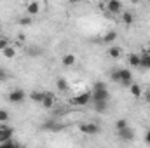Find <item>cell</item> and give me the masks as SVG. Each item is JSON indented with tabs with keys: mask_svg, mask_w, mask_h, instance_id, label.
<instances>
[{
	"mask_svg": "<svg viewBox=\"0 0 150 148\" xmlns=\"http://www.w3.org/2000/svg\"><path fill=\"white\" fill-rule=\"evenodd\" d=\"M110 78H112L113 82L124 85V87H129L133 84V73L127 68H117V70H113L112 73H110Z\"/></svg>",
	"mask_w": 150,
	"mask_h": 148,
	"instance_id": "6da1fadb",
	"label": "cell"
},
{
	"mask_svg": "<svg viewBox=\"0 0 150 148\" xmlns=\"http://www.w3.org/2000/svg\"><path fill=\"white\" fill-rule=\"evenodd\" d=\"M108 98H110L108 87L103 82H94V87L91 91V99L93 101H108Z\"/></svg>",
	"mask_w": 150,
	"mask_h": 148,
	"instance_id": "7a4b0ae2",
	"label": "cell"
},
{
	"mask_svg": "<svg viewBox=\"0 0 150 148\" xmlns=\"http://www.w3.org/2000/svg\"><path fill=\"white\" fill-rule=\"evenodd\" d=\"M12 136H14V129L9 127L7 124H0V145L12 141Z\"/></svg>",
	"mask_w": 150,
	"mask_h": 148,
	"instance_id": "3957f363",
	"label": "cell"
},
{
	"mask_svg": "<svg viewBox=\"0 0 150 148\" xmlns=\"http://www.w3.org/2000/svg\"><path fill=\"white\" fill-rule=\"evenodd\" d=\"M79 129L84 132V134H89V136H96L100 132V125L94 124V122H82L79 125Z\"/></svg>",
	"mask_w": 150,
	"mask_h": 148,
	"instance_id": "277c9868",
	"label": "cell"
},
{
	"mask_svg": "<svg viewBox=\"0 0 150 148\" xmlns=\"http://www.w3.org/2000/svg\"><path fill=\"white\" fill-rule=\"evenodd\" d=\"M89 101H93V99H91V92L86 91V92H80V94L75 96L74 99H72V105H75V106H84V105H87Z\"/></svg>",
	"mask_w": 150,
	"mask_h": 148,
	"instance_id": "5b68a950",
	"label": "cell"
},
{
	"mask_svg": "<svg viewBox=\"0 0 150 148\" xmlns=\"http://www.w3.org/2000/svg\"><path fill=\"white\" fill-rule=\"evenodd\" d=\"M9 101L11 103H23L25 101V98H26V92L23 91V89H14V91H11L9 92Z\"/></svg>",
	"mask_w": 150,
	"mask_h": 148,
	"instance_id": "8992f818",
	"label": "cell"
},
{
	"mask_svg": "<svg viewBox=\"0 0 150 148\" xmlns=\"http://www.w3.org/2000/svg\"><path fill=\"white\" fill-rule=\"evenodd\" d=\"M103 7H105L110 14H119V12L122 11V2H120V0H108Z\"/></svg>",
	"mask_w": 150,
	"mask_h": 148,
	"instance_id": "52a82bcc",
	"label": "cell"
},
{
	"mask_svg": "<svg viewBox=\"0 0 150 148\" xmlns=\"http://www.w3.org/2000/svg\"><path fill=\"white\" fill-rule=\"evenodd\" d=\"M117 136H119V140L129 143V141L134 140V131H133L131 127H126V129H122V131H117Z\"/></svg>",
	"mask_w": 150,
	"mask_h": 148,
	"instance_id": "ba28073f",
	"label": "cell"
},
{
	"mask_svg": "<svg viewBox=\"0 0 150 148\" xmlns=\"http://www.w3.org/2000/svg\"><path fill=\"white\" fill-rule=\"evenodd\" d=\"M54 101H56L54 92H51V91L44 92V99H42V106H44V108H52V106H54Z\"/></svg>",
	"mask_w": 150,
	"mask_h": 148,
	"instance_id": "9c48e42d",
	"label": "cell"
},
{
	"mask_svg": "<svg viewBox=\"0 0 150 148\" xmlns=\"http://www.w3.org/2000/svg\"><path fill=\"white\" fill-rule=\"evenodd\" d=\"M75 61H77V59H75V54H70V52L61 58V65H63V66H74Z\"/></svg>",
	"mask_w": 150,
	"mask_h": 148,
	"instance_id": "30bf717a",
	"label": "cell"
},
{
	"mask_svg": "<svg viewBox=\"0 0 150 148\" xmlns=\"http://www.w3.org/2000/svg\"><path fill=\"white\" fill-rule=\"evenodd\" d=\"M38 11H40V4H38V2H30V4L26 5V14H30V16L38 14Z\"/></svg>",
	"mask_w": 150,
	"mask_h": 148,
	"instance_id": "8fae6325",
	"label": "cell"
},
{
	"mask_svg": "<svg viewBox=\"0 0 150 148\" xmlns=\"http://www.w3.org/2000/svg\"><path fill=\"white\" fill-rule=\"evenodd\" d=\"M108 56H110L112 59H119V58L122 56V49L117 47V45H112V47L108 49Z\"/></svg>",
	"mask_w": 150,
	"mask_h": 148,
	"instance_id": "7c38bea8",
	"label": "cell"
},
{
	"mask_svg": "<svg viewBox=\"0 0 150 148\" xmlns=\"http://www.w3.org/2000/svg\"><path fill=\"white\" fill-rule=\"evenodd\" d=\"M140 66L145 68V70H150V56L147 54V52L140 54Z\"/></svg>",
	"mask_w": 150,
	"mask_h": 148,
	"instance_id": "4fadbf2b",
	"label": "cell"
},
{
	"mask_svg": "<svg viewBox=\"0 0 150 148\" xmlns=\"http://www.w3.org/2000/svg\"><path fill=\"white\" fill-rule=\"evenodd\" d=\"M94 103V110L100 113H105L108 110V101H93Z\"/></svg>",
	"mask_w": 150,
	"mask_h": 148,
	"instance_id": "5bb4252c",
	"label": "cell"
},
{
	"mask_svg": "<svg viewBox=\"0 0 150 148\" xmlns=\"http://www.w3.org/2000/svg\"><path fill=\"white\" fill-rule=\"evenodd\" d=\"M129 92L133 94V98H142V94H143V92H142V87H140L138 84H131V85H129Z\"/></svg>",
	"mask_w": 150,
	"mask_h": 148,
	"instance_id": "9a60e30c",
	"label": "cell"
},
{
	"mask_svg": "<svg viewBox=\"0 0 150 148\" xmlns=\"http://www.w3.org/2000/svg\"><path fill=\"white\" fill-rule=\"evenodd\" d=\"M117 40V32H107L105 35H103V44H112V42H115Z\"/></svg>",
	"mask_w": 150,
	"mask_h": 148,
	"instance_id": "2e32d148",
	"label": "cell"
},
{
	"mask_svg": "<svg viewBox=\"0 0 150 148\" xmlns=\"http://www.w3.org/2000/svg\"><path fill=\"white\" fill-rule=\"evenodd\" d=\"M56 87H58V91L65 92V91H68V82H67L65 78H58V80H56Z\"/></svg>",
	"mask_w": 150,
	"mask_h": 148,
	"instance_id": "e0dca14e",
	"label": "cell"
},
{
	"mask_svg": "<svg viewBox=\"0 0 150 148\" xmlns=\"http://www.w3.org/2000/svg\"><path fill=\"white\" fill-rule=\"evenodd\" d=\"M30 99H32V101H35V103H40V105H42L44 92H40V91H33V92L30 94Z\"/></svg>",
	"mask_w": 150,
	"mask_h": 148,
	"instance_id": "ac0fdd59",
	"label": "cell"
},
{
	"mask_svg": "<svg viewBox=\"0 0 150 148\" xmlns=\"http://www.w3.org/2000/svg\"><path fill=\"white\" fill-rule=\"evenodd\" d=\"M126 127H129V124H127L126 118H119V120H115V131H122V129H126Z\"/></svg>",
	"mask_w": 150,
	"mask_h": 148,
	"instance_id": "d6986e66",
	"label": "cell"
},
{
	"mask_svg": "<svg viewBox=\"0 0 150 148\" xmlns=\"http://www.w3.org/2000/svg\"><path fill=\"white\" fill-rule=\"evenodd\" d=\"M2 52H4V56H5L7 59H12V58L16 56V49H14L12 45H9V47H7V49H4Z\"/></svg>",
	"mask_w": 150,
	"mask_h": 148,
	"instance_id": "ffe728a7",
	"label": "cell"
},
{
	"mask_svg": "<svg viewBox=\"0 0 150 148\" xmlns=\"http://www.w3.org/2000/svg\"><path fill=\"white\" fill-rule=\"evenodd\" d=\"M127 61H129L131 66H140V54H131L127 58Z\"/></svg>",
	"mask_w": 150,
	"mask_h": 148,
	"instance_id": "44dd1931",
	"label": "cell"
},
{
	"mask_svg": "<svg viewBox=\"0 0 150 148\" xmlns=\"http://www.w3.org/2000/svg\"><path fill=\"white\" fill-rule=\"evenodd\" d=\"M122 21H124V25H133L134 16H133L131 12H124V14H122Z\"/></svg>",
	"mask_w": 150,
	"mask_h": 148,
	"instance_id": "7402d4cb",
	"label": "cell"
},
{
	"mask_svg": "<svg viewBox=\"0 0 150 148\" xmlns=\"http://www.w3.org/2000/svg\"><path fill=\"white\" fill-rule=\"evenodd\" d=\"M9 122V111L0 108V124H7Z\"/></svg>",
	"mask_w": 150,
	"mask_h": 148,
	"instance_id": "603a6c76",
	"label": "cell"
},
{
	"mask_svg": "<svg viewBox=\"0 0 150 148\" xmlns=\"http://www.w3.org/2000/svg\"><path fill=\"white\" fill-rule=\"evenodd\" d=\"M18 23H19L21 26H30V25H32V18H30V16H25V18H19V19H18Z\"/></svg>",
	"mask_w": 150,
	"mask_h": 148,
	"instance_id": "cb8c5ba5",
	"label": "cell"
},
{
	"mask_svg": "<svg viewBox=\"0 0 150 148\" xmlns=\"http://www.w3.org/2000/svg\"><path fill=\"white\" fill-rule=\"evenodd\" d=\"M0 148H23L19 143H14V141H9V143H4L0 145Z\"/></svg>",
	"mask_w": 150,
	"mask_h": 148,
	"instance_id": "d4e9b609",
	"label": "cell"
},
{
	"mask_svg": "<svg viewBox=\"0 0 150 148\" xmlns=\"http://www.w3.org/2000/svg\"><path fill=\"white\" fill-rule=\"evenodd\" d=\"M9 47V40L4 37H0V51H4V49H7Z\"/></svg>",
	"mask_w": 150,
	"mask_h": 148,
	"instance_id": "484cf974",
	"label": "cell"
},
{
	"mask_svg": "<svg viewBox=\"0 0 150 148\" xmlns=\"http://www.w3.org/2000/svg\"><path fill=\"white\" fill-rule=\"evenodd\" d=\"M40 52H42V49H37V47H32L28 51V54H40Z\"/></svg>",
	"mask_w": 150,
	"mask_h": 148,
	"instance_id": "4316f807",
	"label": "cell"
},
{
	"mask_svg": "<svg viewBox=\"0 0 150 148\" xmlns=\"http://www.w3.org/2000/svg\"><path fill=\"white\" fill-rule=\"evenodd\" d=\"M2 80H7V73H5L4 68H0V82H2Z\"/></svg>",
	"mask_w": 150,
	"mask_h": 148,
	"instance_id": "83f0119b",
	"label": "cell"
},
{
	"mask_svg": "<svg viewBox=\"0 0 150 148\" xmlns=\"http://www.w3.org/2000/svg\"><path fill=\"white\" fill-rule=\"evenodd\" d=\"M145 143H147V145L150 147V129L147 131V132H145Z\"/></svg>",
	"mask_w": 150,
	"mask_h": 148,
	"instance_id": "f1b7e54d",
	"label": "cell"
},
{
	"mask_svg": "<svg viewBox=\"0 0 150 148\" xmlns=\"http://www.w3.org/2000/svg\"><path fill=\"white\" fill-rule=\"evenodd\" d=\"M145 101H147V103H150V91H147V92H145Z\"/></svg>",
	"mask_w": 150,
	"mask_h": 148,
	"instance_id": "f546056e",
	"label": "cell"
},
{
	"mask_svg": "<svg viewBox=\"0 0 150 148\" xmlns=\"http://www.w3.org/2000/svg\"><path fill=\"white\" fill-rule=\"evenodd\" d=\"M145 52H147V54H149V56H150V45H149V47H147V51H145Z\"/></svg>",
	"mask_w": 150,
	"mask_h": 148,
	"instance_id": "4dcf8cb0",
	"label": "cell"
}]
</instances>
